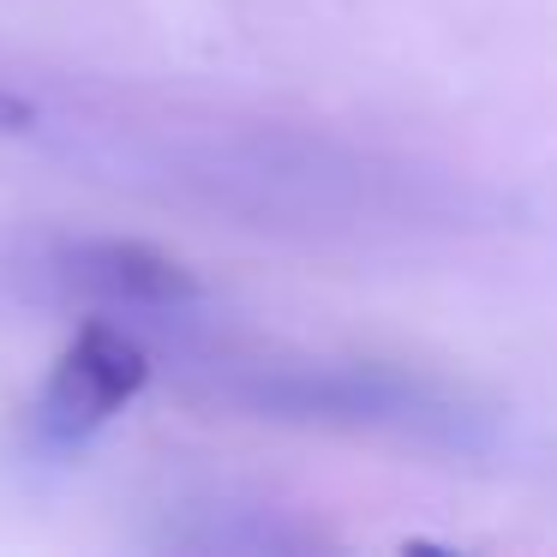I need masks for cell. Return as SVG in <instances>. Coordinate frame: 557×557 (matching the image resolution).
Wrapping results in <instances>:
<instances>
[{
  "label": "cell",
  "instance_id": "7a4b0ae2",
  "mask_svg": "<svg viewBox=\"0 0 557 557\" xmlns=\"http://www.w3.org/2000/svg\"><path fill=\"white\" fill-rule=\"evenodd\" d=\"M54 288L85 306H121V312H181L198 300V276L181 258L145 240H78L61 246L49 264Z\"/></svg>",
  "mask_w": 557,
  "mask_h": 557
},
{
  "label": "cell",
  "instance_id": "3957f363",
  "mask_svg": "<svg viewBox=\"0 0 557 557\" xmlns=\"http://www.w3.org/2000/svg\"><path fill=\"white\" fill-rule=\"evenodd\" d=\"M30 121H37V109H30V102L18 97V90L0 85V133H25Z\"/></svg>",
  "mask_w": 557,
  "mask_h": 557
},
{
  "label": "cell",
  "instance_id": "6da1fadb",
  "mask_svg": "<svg viewBox=\"0 0 557 557\" xmlns=\"http://www.w3.org/2000/svg\"><path fill=\"white\" fill-rule=\"evenodd\" d=\"M145 384H150L145 342L114 318H85L73 330V342L61 348V360H54L37 408H30V432H37L42 449H78Z\"/></svg>",
  "mask_w": 557,
  "mask_h": 557
}]
</instances>
